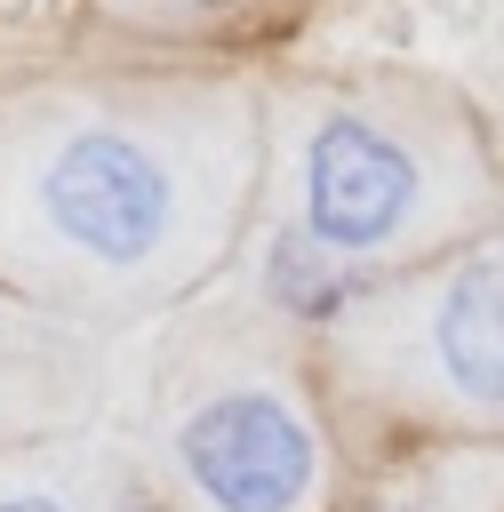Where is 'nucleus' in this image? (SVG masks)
<instances>
[{
  "label": "nucleus",
  "instance_id": "f257e3e1",
  "mask_svg": "<svg viewBox=\"0 0 504 512\" xmlns=\"http://www.w3.org/2000/svg\"><path fill=\"white\" fill-rule=\"evenodd\" d=\"M264 80L64 64L0 88V288L96 336L200 304L256 224Z\"/></svg>",
  "mask_w": 504,
  "mask_h": 512
},
{
  "label": "nucleus",
  "instance_id": "f03ea898",
  "mask_svg": "<svg viewBox=\"0 0 504 512\" xmlns=\"http://www.w3.org/2000/svg\"><path fill=\"white\" fill-rule=\"evenodd\" d=\"M504 224V160L488 128L416 72H296L264 80L256 240L384 288Z\"/></svg>",
  "mask_w": 504,
  "mask_h": 512
},
{
  "label": "nucleus",
  "instance_id": "7ed1b4c3",
  "mask_svg": "<svg viewBox=\"0 0 504 512\" xmlns=\"http://www.w3.org/2000/svg\"><path fill=\"white\" fill-rule=\"evenodd\" d=\"M136 456L176 512H328L344 432L296 328L248 296H200L152 352Z\"/></svg>",
  "mask_w": 504,
  "mask_h": 512
},
{
  "label": "nucleus",
  "instance_id": "20e7f679",
  "mask_svg": "<svg viewBox=\"0 0 504 512\" xmlns=\"http://www.w3.org/2000/svg\"><path fill=\"white\" fill-rule=\"evenodd\" d=\"M336 432L504 440V224L368 288L312 336Z\"/></svg>",
  "mask_w": 504,
  "mask_h": 512
},
{
  "label": "nucleus",
  "instance_id": "39448f33",
  "mask_svg": "<svg viewBox=\"0 0 504 512\" xmlns=\"http://www.w3.org/2000/svg\"><path fill=\"white\" fill-rule=\"evenodd\" d=\"M104 360H112V336L0 288V456L88 432L104 400Z\"/></svg>",
  "mask_w": 504,
  "mask_h": 512
},
{
  "label": "nucleus",
  "instance_id": "423d86ee",
  "mask_svg": "<svg viewBox=\"0 0 504 512\" xmlns=\"http://www.w3.org/2000/svg\"><path fill=\"white\" fill-rule=\"evenodd\" d=\"M104 456L112 432H64V440H32L0 456V512H96L104 488Z\"/></svg>",
  "mask_w": 504,
  "mask_h": 512
},
{
  "label": "nucleus",
  "instance_id": "0eeeda50",
  "mask_svg": "<svg viewBox=\"0 0 504 512\" xmlns=\"http://www.w3.org/2000/svg\"><path fill=\"white\" fill-rule=\"evenodd\" d=\"M96 512H176V496L152 480V464H144L128 440H112V456H104V488H96Z\"/></svg>",
  "mask_w": 504,
  "mask_h": 512
},
{
  "label": "nucleus",
  "instance_id": "6e6552de",
  "mask_svg": "<svg viewBox=\"0 0 504 512\" xmlns=\"http://www.w3.org/2000/svg\"><path fill=\"white\" fill-rule=\"evenodd\" d=\"M128 24H144V32H216V24H232L240 8H256V0H112Z\"/></svg>",
  "mask_w": 504,
  "mask_h": 512
},
{
  "label": "nucleus",
  "instance_id": "1a4fd4ad",
  "mask_svg": "<svg viewBox=\"0 0 504 512\" xmlns=\"http://www.w3.org/2000/svg\"><path fill=\"white\" fill-rule=\"evenodd\" d=\"M480 504H488V496L464 488V480H392V488L360 496L352 512H480Z\"/></svg>",
  "mask_w": 504,
  "mask_h": 512
}]
</instances>
